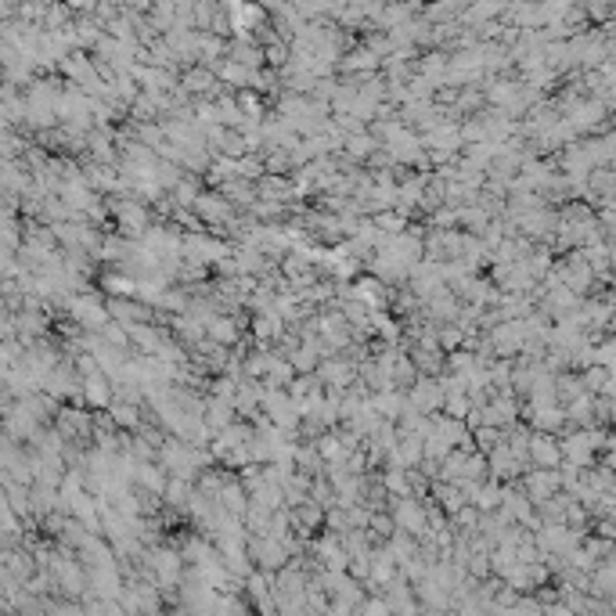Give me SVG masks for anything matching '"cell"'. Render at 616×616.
<instances>
[{"label":"cell","mask_w":616,"mask_h":616,"mask_svg":"<svg viewBox=\"0 0 616 616\" xmlns=\"http://www.w3.org/2000/svg\"><path fill=\"white\" fill-rule=\"evenodd\" d=\"M69 310L72 317H76L80 324H87V328H108L105 324V306L98 299H87V296H76V299H69Z\"/></svg>","instance_id":"6da1fadb"},{"label":"cell","mask_w":616,"mask_h":616,"mask_svg":"<svg viewBox=\"0 0 616 616\" xmlns=\"http://www.w3.org/2000/svg\"><path fill=\"white\" fill-rule=\"evenodd\" d=\"M443 401H447V386H440V382H422L411 393V407H419V411H432Z\"/></svg>","instance_id":"7a4b0ae2"},{"label":"cell","mask_w":616,"mask_h":616,"mask_svg":"<svg viewBox=\"0 0 616 616\" xmlns=\"http://www.w3.org/2000/svg\"><path fill=\"white\" fill-rule=\"evenodd\" d=\"M396 522H401L407 534H419V530L425 527V516H422V509H419L414 501L401 498V501H396Z\"/></svg>","instance_id":"3957f363"},{"label":"cell","mask_w":616,"mask_h":616,"mask_svg":"<svg viewBox=\"0 0 616 616\" xmlns=\"http://www.w3.org/2000/svg\"><path fill=\"white\" fill-rule=\"evenodd\" d=\"M188 256L191 260H216V256H224V245L220 242H213V238H188Z\"/></svg>","instance_id":"277c9868"},{"label":"cell","mask_w":616,"mask_h":616,"mask_svg":"<svg viewBox=\"0 0 616 616\" xmlns=\"http://www.w3.org/2000/svg\"><path fill=\"white\" fill-rule=\"evenodd\" d=\"M195 209L202 213L206 220H213V224H216V220H224V213H231L224 198H213V195H198V198H195Z\"/></svg>","instance_id":"5b68a950"},{"label":"cell","mask_w":616,"mask_h":616,"mask_svg":"<svg viewBox=\"0 0 616 616\" xmlns=\"http://www.w3.org/2000/svg\"><path fill=\"white\" fill-rule=\"evenodd\" d=\"M116 216H119V224H123L126 231H144V213H141V206L119 202V206H116Z\"/></svg>","instance_id":"8992f818"},{"label":"cell","mask_w":616,"mask_h":616,"mask_svg":"<svg viewBox=\"0 0 616 616\" xmlns=\"http://www.w3.org/2000/svg\"><path fill=\"white\" fill-rule=\"evenodd\" d=\"M83 396L90 404H108V396H112V389H108V382L101 375H90L87 382H83Z\"/></svg>","instance_id":"52a82bcc"},{"label":"cell","mask_w":616,"mask_h":616,"mask_svg":"<svg viewBox=\"0 0 616 616\" xmlns=\"http://www.w3.org/2000/svg\"><path fill=\"white\" fill-rule=\"evenodd\" d=\"M231 407H234V404L224 401V396H220V401H213V404H209V419H206L209 429H227V422H231Z\"/></svg>","instance_id":"ba28073f"},{"label":"cell","mask_w":616,"mask_h":616,"mask_svg":"<svg viewBox=\"0 0 616 616\" xmlns=\"http://www.w3.org/2000/svg\"><path fill=\"white\" fill-rule=\"evenodd\" d=\"M126 332H130V339L137 342V346H144V350H159V335L152 332V328H144V324H126Z\"/></svg>","instance_id":"9c48e42d"},{"label":"cell","mask_w":616,"mask_h":616,"mask_svg":"<svg viewBox=\"0 0 616 616\" xmlns=\"http://www.w3.org/2000/svg\"><path fill=\"white\" fill-rule=\"evenodd\" d=\"M166 498L170 504H184V498H191V486H188V476H177L166 483Z\"/></svg>","instance_id":"30bf717a"},{"label":"cell","mask_w":616,"mask_h":616,"mask_svg":"<svg viewBox=\"0 0 616 616\" xmlns=\"http://www.w3.org/2000/svg\"><path fill=\"white\" fill-rule=\"evenodd\" d=\"M209 335H213L216 342H234V321L213 317V321H209Z\"/></svg>","instance_id":"8fae6325"},{"label":"cell","mask_w":616,"mask_h":616,"mask_svg":"<svg viewBox=\"0 0 616 616\" xmlns=\"http://www.w3.org/2000/svg\"><path fill=\"white\" fill-rule=\"evenodd\" d=\"M267 371H270V382H288V378H292V364H285L278 357H270Z\"/></svg>","instance_id":"7c38bea8"},{"label":"cell","mask_w":616,"mask_h":616,"mask_svg":"<svg viewBox=\"0 0 616 616\" xmlns=\"http://www.w3.org/2000/svg\"><path fill=\"white\" fill-rule=\"evenodd\" d=\"M112 422H119V425H137V407H134V404H116Z\"/></svg>","instance_id":"4fadbf2b"},{"label":"cell","mask_w":616,"mask_h":616,"mask_svg":"<svg viewBox=\"0 0 616 616\" xmlns=\"http://www.w3.org/2000/svg\"><path fill=\"white\" fill-rule=\"evenodd\" d=\"M386 486L393 494H407V479H404V473L401 468H393V473H386Z\"/></svg>","instance_id":"5bb4252c"},{"label":"cell","mask_w":616,"mask_h":616,"mask_svg":"<svg viewBox=\"0 0 616 616\" xmlns=\"http://www.w3.org/2000/svg\"><path fill=\"white\" fill-rule=\"evenodd\" d=\"M324 378H332V382H346L350 368L346 364H328V368H324Z\"/></svg>","instance_id":"9a60e30c"},{"label":"cell","mask_w":616,"mask_h":616,"mask_svg":"<svg viewBox=\"0 0 616 616\" xmlns=\"http://www.w3.org/2000/svg\"><path fill=\"white\" fill-rule=\"evenodd\" d=\"M378 227L396 231V227H404V220H401V216H378Z\"/></svg>","instance_id":"2e32d148"}]
</instances>
